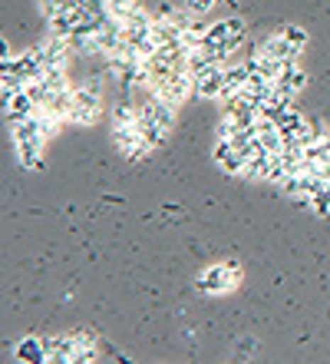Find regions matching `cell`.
<instances>
[{"label":"cell","mask_w":330,"mask_h":364,"mask_svg":"<svg viewBox=\"0 0 330 364\" xmlns=\"http://www.w3.org/2000/svg\"><path fill=\"white\" fill-rule=\"evenodd\" d=\"M245 37H248V30H245V20L241 17L218 20V23H211L205 33V50H211L221 63H228V57L245 43Z\"/></svg>","instance_id":"6da1fadb"},{"label":"cell","mask_w":330,"mask_h":364,"mask_svg":"<svg viewBox=\"0 0 330 364\" xmlns=\"http://www.w3.org/2000/svg\"><path fill=\"white\" fill-rule=\"evenodd\" d=\"M241 285V265L235 259L218 262V265H208L202 275L195 278V288L202 295H228Z\"/></svg>","instance_id":"7a4b0ae2"},{"label":"cell","mask_w":330,"mask_h":364,"mask_svg":"<svg viewBox=\"0 0 330 364\" xmlns=\"http://www.w3.org/2000/svg\"><path fill=\"white\" fill-rule=\"evenodd\" d=\"M149 93H155L159 100H165L169 106L179 109L189 96H195V77H192L189 70H182V73H172V77H165V80H152Z\"/></svg>","instance_id":"3957f363"},{"label":"cell","mask_w":330,"mask_h":364,"mask_svg":"<svg viewBox=\"0 0 330 364\" xmlns=\"http://www.w3.org/2000/svg\"><path fill=\"white\" fill-rule=\"evenodd\" d=\"M33 50H37V57L43 60V67L47 70H53V67L66 70L70 67V60H73V47H70V40L57 37V33H47L40 43H33Z\"/></svg>","instance_id":"277c9868"},{"label":"cell","mask_w":330,"mask_h":364,"mask_svg":"<svg viewBox=\"0 0 330 364\" xmlns=\"http://www.w3.org/2000/svg\"><path fill=\"white\" fill-rule=\"evenodd\" d=\"M225 70H228V63H218V67L205 70L202 77H195V96H202V100H221L225 96Z\"/></svg>","instance_id":"5b68a950"},{"label":"cell","mask_w":330,"mask_h":364,"mask_svg":"<svg viewBox=\"0 0 330 364\" xmlns=\"http://www.w3.org/2000/svg\"><path fill=\"white\" fill-rule=\"evenodd\" d=\"M255 50H258V53H264V57H271V60H297V57H301V50H297L291 40L284 37V30L268 33V37H264Z\"/></svg>","instance_id":"8992f818"},{"label":"cell","mask_w":330,"mask_h":364,"mask_svg":"<svg viewBox=\"0 0 330 364\" xmlns=\"http://www.w3.org/2000/svg\"><path fill=\"white\" fill-rule=\"evenodd\" d=\"M43 345H47V358L53 364H73L76 351H79V345H76L73 335H47L43 338Z\"/></svg>","instance_id":"52a82bcc"},{"label":"cell","mask_w":330,"mask_h":364,"mask_svg":"<svg viewBox=\"0 0 330 364\" xmlns=\"http://www.w3.org/2000/svg\"><path fill=\"white\" fill-rule=\"evenodd\" d=\"M274 87H281V90L297 96L304 87H307V70H304L297 60H281V73L274 80Z\"/></svg>","instance_id":"ba28073f"},{"label":"cell","mask_w":330,"mask_h":364,"mask_svg":"<svg viewBox=\"0 0 330 364\" xmlns=\"http://www.w3.org/2000/svg\"><path fill=\"white\" fill-rule=\"evenodd\" d=\"M37 109L40 106L33 103V96H30L27 90H20L10 103H4V116H7V123H23V119H30Z\"/></svg>","instance_id":"9c48e42d"},{"label":"cell","mask_w":330,"mask_h":364,"mask_svg":"<svg viewBox=\"0 0 330 364\" xmlns=\"http://www.w3.org/2000/svg\"><path fill=\"white\" fill-rule=\"evenodd\" d=\"M13 358H17V361H27V364L50 361V358H47V345H43V338H37V335H30V338H23V341H17Z\"/></svg>","instance_id":"30bf717a"},{"label":"cell","mask_w":330,"mask_h":364,"mask_svg":"<svg viewBox=\"0 0 330 364\" xmlns=\"http://www.w3.org/2000/svg\"><path fill=\"white\" fill-rule=\"evenodd\" d=\"M79 27V10H60L53 17L47 20V30L50 33H57V37H73V30Z\"/></svg>","instance_id":"8fae6325"},{"label":"cell","mask_w":330,"mask_h":364,"mask_svg":"<svg viewBox=\"0 0 330 364\" xmlns=\"http://www.w3.org/2000/svg\"><path fill=\"white\" fill-rule=\"evenodd\" d=\"M248 77H251L248 63H228V70H225V96L241 93V87L248 83ZM225 96H221V100H225Z\"/></svg>","instance_id":"7c38bea8"},{"label":"cell","mask_w":330,"mask_h":364,"mask_svg":"<svg viewBox=\"0 0 330 364\" xmlns=\"http://www.w3.org/2000/svg\"><path fill=\"white\" fill-rule=\"evenodd\" d=\"M304 163L311 166H321V163H330V133H324L317 143L304 146Z\"/></svg>","instance_id":"4fadbf2b"},{"label":"cell","mask_w":330,"mask_h":364,"mask_svg":"<svg viewBox=\"0 0 330 364\" xmlns=\"http://www.w3.org/2000/svg\"><path fill=\"white\" fill-rule=\"evenodd\" d=\"M218 169H221V173L225 176H241V179H245V169H248V156L241 153V149H235V153H228L225 159H218Z\"/></svg>","instance_id":"5bb4252c"},{"label":"cell","mask_w":330,"mask_h":364,"mask_svg":"<svg viewBox=\"0 0 330 364\" xmlns=\"http://www.w3.org/2000/svg\"><path fill=\"white\" fill-rule=\"evenodd\" d=\"M311 212H317V215H324V219L330 215V182H324L321 189L311 196Z\"/></svg>","instance_id":"9a60e30c"},{"label":"cell","mask_w":330,"mask_h":364,"mask_svg":"<svg viewBox=\"0 0 330 364\" xmlns=\"http://www.w3.org/2000/svg\"><path fill=\"white\" fill-rule=\"evenodd\" d=\"M113 126H129V123H136V103H116L113 106Z\"/></svg>","instance_id":"2e32d148"},{"label":"cell","mask_w":330,"mask_h":364,"mask_svg":"<svg viewBox=\"0 0 330 364\" xmlns=\"http://www.w3.org/2000/svg\"><path fill=\"white\" fill-rule=\"evenodd\" d=\"M139 0H106V7H109V14H113L116 20H123L126 23V17L132 14V7H136Z\"/></svg>","instance_id":"e0dca14e"},{"label":"cell","mask_w":330,"mask_h":364,"mask_svg":"<svg viewBox=\"0 0 330 364\" xmlns=\"http://www.w3.org/2000/svg\"><path fill=\"white\" fill-rule=\"evenodd\" d=\"M281 30H284V37L291 40L294 47H297V50L304 53V47H307V30L297 27V23H287V27H281Z\"/></svg>","instance_id":"ac0fdd59"},{"label":"cell","mask_w":330,"mask_h":364,"mask_svg":"<svg viewBox=\"0 0 330 364\" xmlns=\"http://www.w3.org/2000/svg\"><path fill=\"white\" fill-rule=\"evenodd\" d=\"M215 4H218V0H182V7L192 10L195 17H205L208 10H215Z\"/></svg>","instance_id":"d6986e66"},{"label":"cell","mask_w":330,"mask_h":364,"mask_svg":"<svg viewBox=\"0 0 330 364\" xmlns=\"http://www.w3.org/2000/svg\"><path fill=\"white\" fill-rule=\"evenodd\" d=\"M76 345L79 348H99V338H96V331H86V328H79V331H73Z\"/></svg>","instance_id":"ffe728a7"},{"label":"cell","mask_w":330,"mask_h":364,"mask_svg":"<svg viewBox=\"0 0 330 364\" xmlns=\"http://www.w3.org/2000/svg\"><path fill=\"white\" fill-rule=\"evenodd\" d=\"M96 348H79V351H76V361L73 364H89V361H96Z\"/></svg>","instance_id":"44dd1931"},{"label":"cell","mask_w":330,"mask_h":364,"mask_svg":"<svg viewBox=\"0 0 330 364\" xmlns=\"http://www.w3.org/2000/svg\"><path fill=\"white\" fill-rule=\"evenodd\" d=\"M317 173H321L324 182H330V163H321V166H317Z\"/></svg>","instance_id":"7402d4cb"}]
</instances>
